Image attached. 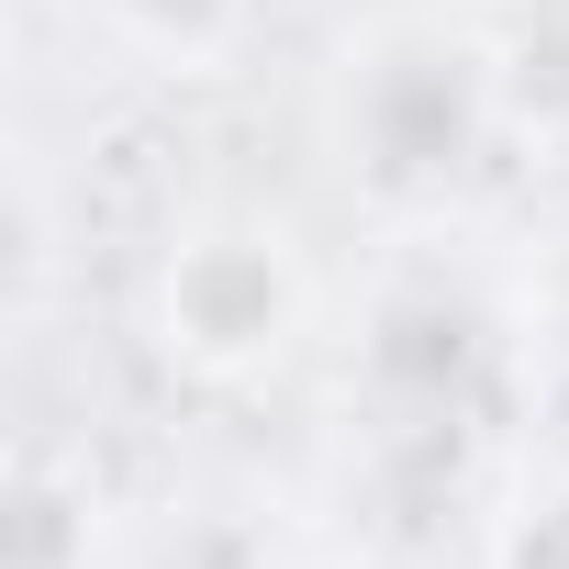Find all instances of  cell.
Returning a JSON list of instances; mask_svg holds the SVG:
<instances>
[{
    "label": "cell",
    "instance_id": "277c9868",
    "mask_svg": "<svg viewBox=\"0 0 569 569\" xmlns=\"http://www.w3.org/2000/svg\"><path fill=\"white\" fill-rule=\"evenodd\" d=\"M112 569H313L302 525L257 502V491H190L146 525H123V558Z\"/></svg>",
    "mask_w": 569,
    "mask_h": 569
},
{
    "label": "cell",
    "instance_id": "52a82bcc",
    "mask_svg": "<svg viewBox=\"0 0 569 569\" xmlns=\"http://www.w3.org/2000/svg\"><path fill=\"white\" fill-rule=\"evenodd\" d=\"M469 569H569V447H513L480 502Z\"/></svg>",
    "mask_w": 569,
    "mask_h": 569
},
{
    "label": "cell",
    "instance_id": "9c48e42d",
    "mask_svg": "<svg viewBox=\"0 0 569 569\" xmlns=\"http://www.w3.org/2000/svg\"><path fill=\"white\" fill-rule=\"evenodd\" d=\"M536 268H547V325H558V347H569V234L536 246Z\"/></svg>",
    "mask_w": 569,
    "mask_h": 569
},
{
    "label": "cell",
    "instance_id": "5b68a950",
    "mask_svg": "<svg viewBox=\"0 0 569 569\" xmlns=\"http://www.w3.org/2000/svg\"><path fill=\"white\" fill-rule=\"evenodd\" d=\"M68 12L146 79H223L257 46V0H68Z\"/></svg>",
    "mask_w": 569,
    "mask_h": 569
},
{
    "label": "cell",
    "instance_id": "8992f818",
    "mask_svg": "<svg viewBox=\"0 0 569 569\" xmlns=\"http://www.w3.org/2000/svg\"><path fill=\"white\" fill-rule=\"evenodd\" d=\"M123 558V513L101 502L90 458L34 447L12 469V569H112Z\"/></svg>",
    "mask_w": 569,
    "mask_h": 569
},
{
    "label": "cell",
    "instance_id": "7a4b0ae2",
    "mask_svg": "<svg viewBox=\"0 0 569 569\" xmlns=\"http://www.w3.org/2000/svg\"><path fill=\"white\" fill-rule=\"evenodd\" d=\"M313 146L369 223H447L513 146L480 0H380L325 46Z\"/></svg>",
    "mask_w": 569,
    "mask_h": 569
},
{
    "label": "cell",
    "instance_id": "30bf717a",
    "mask_svg": "<svg viewBox=\"0 0 569 569\" xmlns=\"http://www.w3.org/2000/svg\"><path fill=\"white\" fill-rule=\"evenodd\" d=\"M491 23H569V0H480Z\"/></svg>",
    "mask_w": 569,
    "mask_h": 569
},
{
    "label": "cell",
    "instance_id": "6da1fadb",
    "mask_svg": "<svg viewBox=\"0 0 569 569\" xmlns=\"http://www.w3.org/2000/svg\"><path fill=\"white\" fill-rule=\"evenodd\" d=\"M547 268L536 246H502L480 212L447 223H380L325 369H336V436H347V502L358 513H425V536H480L491 480L513 447H536V369H547Z\"/></svg>",
    "mask_w": 569,
    "mask_h": 569
},
{
    "label": "cell",
    "instance_id": "ba28073f",
    "mask_svg": "<svg viewBox=\"0 0 569 569\" xmlns=\"http://www.w3.org/2000/svg\"><path fill=\"white\" fill-rule=\"evenodd\" d=\"M491 57H502L513 146L569 157V23H491Z\"/></svg>",
    "mask_w": 569,
    "mask_h": 569
},
{
    "label": "cell",
    "instance_id": "3957f363",
    "mask_svg": "<svg viewBox=\"0 0 569 569\" xmlns=\"http://www.w3.org/2000/svg\"><path fill=\"white\" fill-rule=\"evenodd\" d=\"M146 358L201 402H257L336 336V279L313 268L302 223L268 201H190L134 291Z\"/></svg>",
    "mask_w": 569,
    "mask_h": 569
}]
</instances>
